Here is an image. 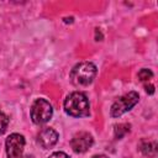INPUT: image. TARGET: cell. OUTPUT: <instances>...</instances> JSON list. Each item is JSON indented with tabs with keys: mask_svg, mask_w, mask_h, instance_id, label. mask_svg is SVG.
Wrapping results in <instances>:
<instances>
[{
	"mask_svg": "<svg viewBox=\"0 0 158 158\" xmlns=\"http://www.w3.org/2000/svg\"><path fill=\"white\" fill-rule=\"evenodd\" d=\"M144 89H146V93L149 95H152L154 93V86L152 84H144Z\"/></svg>",
	"mask_w": 158,
	"mask_h": 158,
	"instance_id": "cell-13",
	"label": "cell"
},
{
	"mask_svg": "<svg viewBox=\"0 0 158 158\" xmlns=\"http://www.w3.org/2000/svg\"><path fill=\"white\" fill-rule=\"evenodd\" d=\"M91 158H109V157L105 156V154H95V156H93Z\"/></svg>",
	"mask_w": 158,
	"mask_h": 158,
	"instance_id": "cell-14",
	"label": "cell"
},
{
	"mask_svg": "<svg viewBox=\"0 0 158 158\" xmlns=\"http://www.w3.org/2000/svg\"><path fill=\"white\" fill-rule=\"evenodd\" d=\"M25 137L20 133H11L5 141L7 158H22L25 148Z\"/></svg>",
	"mask_w": 158,
	"mask_h": 158,
	"instance_id": "cell-5",
	"label": "cell"
},
{
	"mask_svg": "<svg viewBox=\"0 0 158 158\" xmlns=\"http://www.w3.org/2000/svg\"><path fill=\"white\" fill-rule=\"evenodd\" d=\"M139 100V95L136 91H130L126 93L125 95L120 96L118 99L115 100V102L111 105L110 109V115L112 117H118L123 115L125 112L130 111Z\"/></svg>",
	"mask_w": 158,
	"mask_h": 158,
	"instance_id": "cell-4",
	"label": "cell"
},
{
	"mask_svg": "<svg viewBox=\"0 0 158 158\" xmlns=\"http://www.w3.org/2000/svg\"><path fill=\"white\" fill-rule=\"evenodd\" d=\"M9 125V118L7 116L0 111V135H2L5 131H6V127Z\"/></svg>",
	"mask_w": 158,
	"mask_h": 158,
	"instance_id": "cell-11",
	"label": "cell"
},
{
	"mask_svg": "<svg viewBox=\"0 0 158 158\" xmlns=\"http://www.w3.org/2000/svg\"><path fill=\"white\" fill-rule=\"evenodd\" d=\"M63 107L67 115L72 117H86L90 115V104L84 93L73 91L70 93L64 102Z\"/></svg>",
	"mask_w": 158,
	"mask_h": 158,
	"instance_id": "cell-1",
	"label": "cell"
},
{
	"mask_svg": "<svg viewBox=\"0 0 158 158\" xmlns=\"http://www.w3.org/2000/svg\"><path fill=\"white\" fill-rule=\"evenodd\" d=\"M94 143V138L89 132L80 131L73 136L70 139V147L75 153H84L86 152Z\"/></svg>",
	"mask_w": 158,
	"mask_h": 158,
	"instance_id": "cell-6",
	"label": "cell"
},
{
	"mask_svg": "<svg viewBox=\"0 0 158 158\" xmlns=\"http://www.w3.org/2000/svg\"><path fill=\"white\" fill-rule=\"evenodd\" d=\"M53 107L46 99H36L31 106V118L36 125H43L52 118Z\"/></svg>",
	"mask_w": 158,
	"mask_h": 158,
	"instance_id": "cell-3",
	"label": "cell"
},
{
	"mask_svg": "<svg viewBox=\"0 0 158 158\" xmlns=\"http://www.w3.org/2000/svg\"><path fill=\"white\" fill-rule=\"evenodd\" d=\"M96 72V67L91 62H80L73 67L69 78L75 86H88L93 83Z\"/></svg>",
	"mask_w": 158,
	"mask_h": 158,
	"instance_id": "cell-2",
	"label": "cell"
},
{
	"mask_svg": "<svg viewBox=\"0 0 158 158\" xmlns=\"http://www.w3.org/2000/svg\"><path fill=\"white\" fill-rule=\"evenodd\" d=\"M139 151L142 152L143 156L153 158L157 156V142L156 141H148V139H142L138 144Z\"/></svg>",
	"mask_w": 158,
	"mask_h": 158,
	"instance_id": "cell-8",
	"label": "cell"
},
{
	"mask_svg": "<svg viewBox=\"0 0 158 158\" xmlns=\"http://www.w3.org/2000/svg\"><path fill=\"white\" fill-rule=\"evenodd\" d=\"M153 77V73L151 69H147V68H142L139 72H138V79L141 81H148L149 79H152Z\"/></svg>",
	"mask_w": 158,
	"mask_h": 158,
	"instance_id": "cell-10",
	"label": "cell"
},
{
	"mask_svg": "<svg viewBox=\"0 0 158 158\" xmlns=\"http://www.w3.org/2000/svg\"><path fill=\"white\" fill-rule=\"evenodd\" d=\"M48 158H69V156L67 153H64V152H54Z\"/></svg>",
	"mask_w": 158,
	"mask_h": 158,
	"instance_id": "cell-12",
	"label": "cell"
},
{
	"mask_svg": "<svg viewBox=\"0 0 158 158\" xmlns=\"http://www.w3.org/2000/svg\"><path fill=\"white\" fill-rule=\"evenodd\" d=\"M130 130H131V125L130 123H118V125H115L114 135H115V137L117 139H121L127 133H130Z\"/></svg>",
	"mask_w": 158,
	"mask_h": 158,
	"instance_id": "cell-9",
	"label": "cell"
},
{
	"mask_svg": "<svg viewBox=\"0 0 158 158\" xmlns=\"http://www.w3.org/2000/svg\"><path fill=\"white\" fill-rule=\"evenodd\" d=\"M57 141H58V133L51 127H46L41 130L40 133L37 135V142L44 149L52 148L57 143Z\"/></svg>",
	"mask_w": 158,
	"mask_h": 158,
	"instance_id": "cell-7",
	"label": "cell"
}]
</instances>
